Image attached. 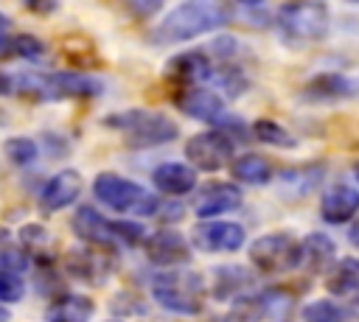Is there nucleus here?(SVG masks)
I'll use <instances>...</instances> for the list:
<instances>
[{
	"instance_id": "f257e3e1",
	"label": "nucleus",
	"mask_w": 359,
	"mask_h": 322,
	"mask_svg": "<svg viewBox=\"0 0 359 322\" xmlns=\"http://www.w3.org/2000/svg\"><path fill=\"white\" fill-rule=\"evenodd\" d=\"M227 20H230V8L224 6V0H185L157 25L154 39L163 45L185 42L222 28Z\"/></svg>"
},
{
	"instance_id": "f03ea898",
	"label": "nucleus",
	"mask_w": 359,
	"mask_h": 322,
	"mask_svg": "<svg viewBox=\"0 0 359 322\" xmlns=\"http://www.w3.org/2000/svg\"><path fill=\"white\" fill-rule=\"evenodd\" d=\"M11 90H17L28 101L93 98L101 92V81L81 73H20L17 78H11Z\"/></svg>"
},
{
	"instance_id": "7ed1b4c3",
	"label": "nucleus",
	"mask_w": 359,
	"mask_h": 322,
	"mask_svg": "<svg viewBox=\"0 0 359 322\" xmlns=\"http://www.w3.org/2000/svg\"><path fill=\"white\" fill-rule=\"evenodd\" d=\"M151 297L157 305H163L171 314L194 316L202 311L205 302V283L196 272H188L182 266H174L171 272H163L151 280Z\"/></svg>"
},
{
	"instance_id": "20e7f679",
	"label": "nucleus",
	"mask_w": 359,
	"mask_h": 322,
	"mask_svg": "<svg viewBox=\"0 0 359 322\" xmlns=\"http://www.w3.org/2000/svg\"><path fill=\"white\" fill-rule=\"evenodd\" d=\"M104 123L112 126L115 132H121L126 146H132V148L163 146L177 137V123L168 115L151 112V109H126V112L109 115Z\"/></svg>"
},
{
	"instance_id": "39448f33",
	"label": "nucleus",
	"mask_w": 359,
	"mask_h": 322,
	"mask_svg": "<svg viewBox=\"0 0 359 322\" xmlns=\"http://www.w3.org/2000/svg\"><path fill=\"white\" fill-rule=\"evenodd\" d=\"M93 193L101 204H107L115 213H126V216H151L160 210V199L151 196L143 185L123 179L118 174H98L93 182Z\"/></svg>"
},
{
	"instance_id": "423d86ee",
	"label": "nucleus",
	"mask_w": 359,
	"mask_h": 322,
	"mask_svg": "<svg viewBox=\"0 0 359 322\" xmlns=\"http://www.w3.org/2000/svg\"><path fill=\"white\" fill-rule=\"evenodd\" d=\"M278 25L286 39L294 42H320L328 36L331 17L323 0H292L278 11Z\"/></svg>"
},
{
	"instance_id": "0eeeda50",
	"label": "nucleus",
	"mask_w": 359,
	"mask_h": 322,
	"mask_svg": "<svg viewBox=\"0 0 359 322\" xmlns=\"http://www.w3.org/2000/svg\"><path fill=\"white\" fill-rule=\"evenodd\" d=\"M250 263L264 274H283L300 266V241L289 232H269L250 244Z\"/></svg>"
},
{
	"instance_id": "6e6552de",
	"label": "nucleus",
	"mask_w": 359,
	"mask_h": 322,
	"mask_svg": "<svg viewBox=\"0 0 359 322\" xmlns=\"http://www.w3.org/2000/svg\"><path fill=\"white\" fill-rule=\"evenodd\" d=\"M185 157L194 168L202 171H219L233 160V140L224 132H199L185 143Z\"/></svg>"
},
{
	"instance_id": "1a4fd4ad",
	"label": "nucleus",
	"mask_w": 359,
	"mask_h": 322,
	"mask_svg": "<svg viewBox=\"0 0 359 322\" xmlns=\"http://www.w3.org/2000/svg\"><path fill=\"white\" fill-rule=\"evenodd\" d=\"M65 269L84 283H104L112 272H115V258L109 255L107 246H81V249H70L65 258Z\"/></svg>"
},
{
	"instance_id": "9d476101",
	"label": "nucleus",
	"mask_w": 359,
	"mask_h": 322,
	"mask_svg": "<svg viewBox=\"0 0 359 322\" xmlns=\"http://www.w3.org/2000/svg\"><path fill=\"white\" fill-rule=\"evenodd\" d=\"M191 241L202 252H236L244 246V230L233 221H205L194 227Z\"/></svg>"
},
{
	"instance_id": "9b49d317",
	"label": "nucleus",
	"mask_w": 359,
	"mask_h": 322,
	"mask_svg": "<svg viewBox=\"0 0 359 322\" xmlns=\"http://www.w3.org/2000/svg\"><path fill=\"white\" fill-rule=\"evenodd\" d=\"M143 252L154 266H168V269L185 266L191 260L188 241L174 230H157L154 235H149L143 241Z\"/></svg>"
},
{
	"instance_id": "f8f14e48",
	"label": "nucleus",
	"mask_w": 359,
	"mask_h": 322,
	"mask_svg": "<svg viewBox=\"0 0 359 322\" xmlns=\"http://www.w3.org/2000/svg\"><path fill=\"white\" fill-rule=\"evenodd\" d=\"M79 193H81V174L73 168H65L48 179V185L39 193V204L45 213H56V210L70 207L79 199Z\"/></svg>"
},
{
	"instance_id": "ddd939ff",
	"label": "nucleus",
	"mask_w": 359,
	"mask_h": 322,
	"mask_svg": "<svg viewBox=\"0 0 359 322\" xmlns=\"http://www.w3.org/2000/svg\"><path fill=\"white\" fill-rule=\"evenodd\" d=\"M241 204V190L230 182H208L199 188L196 193V216L199 218H213V216H222V213H230Z\"/></svg>"
},
{
	"instance_id": "4468645a",
	"label": "nucleus",
	"mask_w": 359,
	"mask_h": 322,
	"mask_svg": "<svg viewBox=\"0 0 359 322\" xmlns=\"http://www.w3.org/2000/svg\"><path fill=\"white\" fill-rule=\"evenodd\" d=\"M70 227H73V232H76L84 244L107 246V249H112V244H118V241H115V232H112V221H107V218H104L95 207H90V204H84V207L76 210Z\"/></svg>"
},
{
	"instance_id": "2eb2a0df",
	"label": "nucleus",
	"mask_w": 359,
	"mask_h": 322,
	"mask_svg": "<svg viewBox=\"0 0 359 322\" xmlns=\"http://www.w3.org/2000/svg\"><path fill=\"white\" fill-rule=\"evenodd\" d=\"M177 106L188 115V118H196V120H216L222 112H224V101L208 90V87H182L180 95H177Z\"/></svg>"
},
{
	"instance_id": "dca6fc26",
	"label": "nucleus",
	"mask_w": 359,
	"mask_h": 322,
	"mask_svg": "<svg viewBox=\"0 0 359 322\" xmlns=\"http://www.w3.org/2000/svg\"><path fill=\"white\" fill-rule=\"evenodd\" d=\"M359 213V190L351 185H334L320 199V216L328 224H345Z\"/></svg>"
},
{
	"instance_id": "f3484780",
	"label": "nucleus",
	"mask_w": 359,
	"mask_h": 322,
	"mask_svg": "<svg viewBox=\"0 0 359 322\" xmlns=\"http://www.w3.org/2000/svg\"><path fill=\"white\" fill-rule=\"evenodd\" d=\"M278 302H280V294L278 291L241 294V297H236V302L227 311L224 322H264L272 311H278Z\"/></svg>"
},
{
	"instance_id": "a211bd4d",
	"label": "nucleus",
	"mask_w": 359,
	"mask_h": 322,
	"mask_svg": "<svg viewBox=\"0 0 359 322\" xmlns=\"http://www.w3.org/2000/svg\"><path fill=\"white\" fill-rule=\"evenodd\" d=\"M213 76V67L210 62L202 56V53H182V56H174L165 67V78L174 84V87H194V84H202L205 78Z\"/></svg>"
},
{
	"instance_id": "6ab92c4d",
	"label": "nucleus",
	"mask_w": 359,
	"mask_h": 322,
	"mask_svg": "<svg viewBox=\"0 0 359 322\" xmlns=\"http://www.w3.org/2000/svg\"><path fill=\"white\" fill-rule=\"evenodd\" d=\"M151 182L157 190H163L168 196H182L196 185V174H194V168H188L182 162H163L151 171Z\"/></svg>"
},
{
	"instance_id": "aec40b11",
	"label": "nucleus",
	"mask_w": 359,
	"mask_h": 322,
	"mask_svg": "<svg viewBox=\"0 0 359 322\" xmlns=\"http://www.w3.org/2000/svg\"><path fill=\"white\" fill-rule=\"evenodd\" d=\"M334 258H337V246H334V241L328 235L311 232V235H306L300 241V263H306L309 272L320 274V272L331 269Z\"/></svg>"
},
{
	"instance_id": "412c9836",
	"label": "nucleus",
	"mask_w": 359,
	"mask_h": 322,
	"mask_svg": "<svg viewBox=\"0 0 359 322\" xmlns=\"http://www.w3.org/2000/svg\"><path fill=\"white\" fill-rule=\"evenodd\" d=\"M325 288L337 297H353L359 294V258H342L339 263H331Z\"/></svg>"
},
{
	"instance_id": "4be33fe9",
	"label": "nucleus",
	"mask_w": 359,
	"mask_h": 322,
	"mask_svg": "<svg viewBox=\"0 0 359 322\" xmlns=\"http://www.w3.org/2000/svg\"><path fill=\"white\" fill-rule=\"evenodd\" d=\"M93 300L84 294H62L48 308V322H90Z\"/></svg>"
},
{
	"instance_id": "5701e85b",
	"label": "nucleus",
	"mask_w": 359,
	"mask_h": 322,
	"mask_svg": "<svg viewBox=\"0 0 359 322\" xmlns=\"http://www.w3.org/2000/svg\"><path fill=\"white\" fill-rule=\"evenodd\" d=\"M230 171L238 182H247V185H266L272 179V165L261 154H241L238 160H233Z\"/></svg>"
},
{
	"instance_id": "b1692460",
	"label": "nucleus",
	"mask_w": 359,
	"mask_h": 322,
	"mask_svg": "<svg viewBox=\"0 0 359 322\" xmlns=\"http://www.w3.org/2000/svg\"><path fill=\"white\" fill-rule=\"evenodd\" d=\"M252 283V277L247 274V269L241 266H224L213 272V297L216 300H227L238 291H244Z\"/></svg>"
},
{
	"instance_id": "393cba45",
	"label": "nucleus",
	"mask_w": 359,
	"mask_h": 322,
	"mask_svg": "<svg viewBox=\"0 0 359 322\" xmlns=\"http://www.w3.org/2000/svg\"><path fill=\"white\" fill-rule=\"evenodd\" d=\"M300 314H303V322H353V314L348 308H339L331 300H314Z\"/></svg>"
},
{
	"instance_id": "a878e982",
	"label": "nucleus",
	"mask_w": 359,
	"mask_h": 322,
	"mask_svg": "<svg viewBox=\"0 0 359 322\" xmlns=\"http://www.w3.org/2000/svg\"><path fill=\"white\" fill-rule=\"evenodd\" d=\"M20 241H22V246L34 255V260H48L50 232H48L42 224H25V227H20Z\"/></svg>"
},
{
	"instance_id": "bb28decb",
	"label": "nucleus",
	"mask_w": 359,
	"mask_h": 322,
	"mask_svg": "<svg viewBox=\"0 0 359 322\" xmlns=\"http://www.w3.org/2000/svg\"><path fill=\"white\" fill-rule=\"evenodd\" d=\"M252 134H255V140H261V143H266V146H280V148L294 146V137H292L280 123L266 120V118H261V120L252 123Z\"/></svg>"
},
{
	"instance_id": "cd10ccee",
	"label": "nucleus",
	"mask_w": 359,
	"mask_h": 322,
	"mask_svg": "<svg viewBox=\"0 0 359 322\" xmlns=\"http://www.w3.org/2000/svg\"><path fill=\"white\" fill-rule=\"evenodd\" d=\"M309 92H311V95L325 92L328 98H342V95H351V92H353V87H351V81H348V78H342V76H320V78H314V81H311Z\"/></svg>"
},
{
	"instance_id": "c85d7f7f",
	"label": "nucleus",
	"mask_w": 359,
	"mask_h": 322,
	"mask_svg": "<svg viewBox=\"0 0 359 322\" xmlns=\"http://www.w3.org/2000/svg\"><path fill=\"white\" fill-rule=\"evenodd\" d=\"M3 148L14 165H31L36 160V143L31 137H11V140H6Z\"/></svg>"
},
{
	"instance_id": "c756f323",
	"label": "nucleus",
	"mask_w": 359,
	"mask_h": 322,
	"mask_svg": "<svg viewBox=\"0 0 359 322\" xmlns=\"http://www.w3.org/2000/svg\"><path fill=\"white\" fill-rule=\"evenodd\" d=\"M8 53H11V56H20V59H39V56L45 53V42H42L39 36L20 34V36H11Z\"/></svg>"
},
{
	"instance_id": "7c9ffc66",
	"label": "nucleus",
	"mask_w": 359,
	"mask_h": 322,
	"mask_svg": "<svg viewBox=\"0 0 359 322\" xmlns=\"http://www.w3.org/2000/svg\"><path fill=\"white\" fill-rule=\"evenodd\" d=\"M25 294V283L17 272L0 269V302H17Z\"/></svg>"
},
{
	"instance_id": "2f4dec72",
	"label": "nucleus",
	"mask_w": 359,
	"mask_h": 322,
	"mask_svg": "<svg viewBox=\"0 0 359 322\" xmlns=\"http://www.w3.org/2000/svg\"><path fill=\"white\" fill-rule=\"evenodd\" d=\"M112 232H115V241H121V244L143 241V227L135 221H112Z\"/></svg>"
},
{
	"instance_id": "473e14b6",
	"label": "nucleus",
	"mask_w": 359,
	"mask_h": 322,
	"mask_svg": "<svg viewBox=\"0 0 359 322\" xmlns=\"http://www.w3.org/2000/svg\"><path fill=\"white\" fill-rule=\"evenodd\" d=\"M126 6H129V11L137 14V17H151V14L163 6V0H126Z\"/></svg>"
},
{
	"instance_id": "72a5a7b5",
	"label": "nucleus",
	"mask_w": 359,
	"mask_h": 322,
	"mask_svg": "<svg viewBox=\"0 0 359 322\" xmlns=\"http://www.w3.org/2000/svg\"><path fill=\"white\" fill-rule=\"evenodd\" d=\"M8 42H11V20L0 14V56H8Z\"/></svg>"
},
{
	"instance_id": "f704fd0d",
	"label": "nucleus",
	"mask_w": 359,
	"mask_h": 322,
	"mask_svg": "<svg viewBox=\"0 0 359 322\" xmlns=\"http://www.w3.org/2000/svg\"><path fill=\"white\" fill-rule=\"evenodd\" d=\"M31 11H36V14H50L53 8H56V0H22Z\"/></svg>"
},
{
	"instance_id": "c9c22d12",
	"label": "nucleus",
	"mask_w": 359,
	"mask_h": 322,
	"mask_svg": "<svg viewBox=\"0 0 359 322\" xmlns=\"http://www.w3.org/2000/svg\"><path fill=\"white\" fill-rule=\"evenodd\" d=\"M6 92H11V78L6 73H0V95H6Z\"/></svg>"
},
{
	"instance_id": "e433bc0d",
	"label": "nucleus",
	"mask_w": 359,
	"mask_h": 322,
	"mask_svg": "<svg viewBox=\"0 0 359 322\" xmlns=\"http://www.w3.org/2000/svg\"><path fill=\"white\" fill-rule=\"evenodd\" d=\"M351 241H353V244L359 246V221H356V224L351 227Z\"/></svg>"
},
{
	"instance_id": "4c0bfd02",
	"label": "nucleus",
	"mask_w": 359,
	"mask_h": 322,
	"mask_svg": "<svg viewBox=\"0 0 359 322\" xmlns=\"http://www.w3.org/2000/svg\"><path fill=\"white\" fill-rule=\"evenodd\" d=\"M353 179H356V182H359V160H356V162H353Z\"/></svg>"
},
{
	"instance_id": "58836bf2",
	"label": "nucleus",
	"mask_w": 359,
	"mask_h": 322,
	"mask_svg": "<svg viewBox=\"0 0 359 322\" xmlns=\"http://www.w3.org/2000/svg\"><path fill=\"white\" fill-rule=\"evenodd\" d=\"M241 3H261V0H241Z\"/></svg>"
},
{
	"instance_id": "ea45409f",
	"label": "nucleus",
	"mask_w": 359,
	"mask_h": 322,
	"mask_svg": "<svg viewBox=\"0 0 359 322\" xmlns=\"http://www.w3.org/2000/svg\"><path fill=\"white\" fill-rule=\"evenodd\" d=\"M351 3H359V0H351Z\"/></svg>"
}]
</instances>
